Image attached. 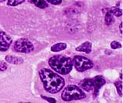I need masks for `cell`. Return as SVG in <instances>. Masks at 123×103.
Returning a JSON list of instances; mask_svg holds the SVG:
<instances>
[{"mask_svg": "<svg viewBox=\"0 0 123 103\" xmlns=\"http://www.w3.org/2000/svg\"><path fill=\"white\" fill-rule=\"evenodd\" d=\"M30 2H31L32 4H35L37 7L43 9L48 6V4L45 0H29Z\"/></svg>", "mask_w": 123, "mask_h": 103, "instance_id": "7c38bea8", "label": "cell"}, {"mask_svg": "<svg viewBox=\"0 0 123 103\" xmlns=\"http://www.w3.org/2000/svg\"><path fill=\"white\" fill-rule=\"evenodd\" d=\"M12 43V39L5 32L0 30V51H6Z\"/></svg>", "mask_w": 123, "mask_h": 103, "instance_id": "8992f818", "label": "cell"}, {"mask_svg": "<svg viewBox=\"0 0 123 103\" xmlns=\"http://www.w3.org/2000/svg\"><path fill=\"white\" fill-rule=\"evenodd\" d=\"M49 65L51 69L61 75L68 74L73 68L72 59L62 55H57L51 57L49 59Z\"/></svg>", "mask_w": 123, "mask_h": 103, "instance_id": "7a4b0ae2", "label": "cell"}, {"mask_svg": "<svg viewBox=\"0 0 123 103\" xmlns=\"http://www.w3.org/2000/svg\"><path fill=\"white\" fill-rule=\"evenodd\" d=\"M93 96L95 98L98 95L99 90L105 84V80L101 75H97L93 78Z\"/></svg>", "mask_w": 123, "mask_h": 103, "instance_id": "52a82bcc", "label": "cell"}, {"mask_svg": "<svg viewBox=\"0 0 123 103\" xmlns=\"http://www.w3.org/2000/svg\"><path fill=\"white\" fill-rule=\"evenodd\" d=\"M5 1H6V0H0V2H4Z\"/></svg>", "mask_w": 123, "mask_h": 103, "instance_id": "603a6c76", "label": "cell"}, {"mask_svg": "<svg viewBox=\"0 0 123 103\" xmlns=\"http://www.w3.org/2000/svg\"><path fill=\"white\" fill-rule=\"evenodd\" d=\"M25 0H7V5L10 6H16L25 2Z\"/></svg>", "mask_w": 123, "mask_h": 103, "instance_id": "2e32d148", "label": "cell"}, {"mask_svg": "<svg viewBox=\"0 0 123 103\" xmlns=\"http://www.w3.org/2000/svg\"><path fill=\"white\" fill-rule=\"evenodd\" d=\"M6 61L14 65H20L24 63V59L19 57H16V56H12V55H7L5 58Z\"/></svg>", "mask_w": 123, "mask_h": 103, "instance_id": "30bf717a", "label": "cell"}, {"mask_svg": "<svg viewBox=\"0 0 123 103\" xmlns=\"http://www.w3.org/2000/svg\"><path fill=\"white\" fill-rule=\"evenodd\" d=\"M119 29L120 30V33H121V34H123V22H121L120 23V24L119 26Z\"/></svg>", "mask_w": 123, "mask_h": 103, "instance_id": "44dd1931", "label": "cell"}, {"mask_svg": "<svg viewBox=\"0 0 123 103\" xmlns=\"http://www.w3.org/2000/svg\"><path fill=\"white\" fill-rule=\"evenodd\" d=\"M7 65L6 62H4L3 61H0V72L6 71L7 69Z\"/></svg>", "mask_w": 123, "mask_h": 103, "instance_id": "ac0fdd59", "label": "cell"}, {"mask_svg": "<svg viewBox=\"0 0 123 103\" xmlns=\"http://www.w3.org/2000/svg\"><path fill=\"white\" fill-rule=\"evenodd\" d=\"M114 85L116 86L118 95L122 97L123 96V82H122V80H117L114 82Z\"/></svg>", "mask_w": 123, "mask_h": 103, "instance_id": "4fadbf2b", "label": "cell"}, {"mask_svg": "<svg viewBox=\"0 0 123 103\" xmlns=\"http://www.w3.org/2000/svg\"><path fill=\"white\" fill-rule=\"evenodd\" d=\"M114 22V15L111 13V11L108 10L105 16V22L106 25H110Z\"/></svg>", "mask_w": 123, "mask_h": 103, "instance_id": "5bb4252c", "label": "cell"}, {"mask_svg": "<svg viewBox=\"0 0 123 103\" xmlns=\"http://www.w3.org/2000/svg\"><path fill=\"white\" fill-rule=\"evenodd\" d=\"M41 97L44 100H46L48 102H49V103H56V100L54 98H51V97H47V96H43V95H41Z\"/></svg>", "mask_w": 123, "mask_h": 103, "instance_id": "d6986e66", "label": "cell"}, {"mask_svg": "<svg viewBox=\"0 0 123 103\" xmlns=\"http://www.w3.org/2000/svg\"><path fill=\"white\" fill-rule=\"evenodd\" d=\"M14 50L18 53H30L34 51L33 44L27 39H20L17 40L14 45Z\"/></svg>", "mask_w": 123, "mask_h": 103, "instance_id": "5b68a950", "label": "cell"}, {"mask_svg": "<svg viewBox=\"0 0 123 103\" xmlns=\"http://www.w3.org/2000/svg\"><path fill=\"white\" fill-rule=\"evenodd\" d=\"M46 1L53 5H59L62 1V0H46Z\"/></svg>", "mask_w": 123, "mask_h": 103, "instance_id": "ffe728a7", "label": "cell"}, {"mask_svg": "<svg viewBox=\"0 0 123 103\" xmlns=\"http://www.w3.org/2000/svg\"><path fill=\"white\" fill-rule=\"evenodd\" d=\"M91 49H92V43L89 41L85 42L82 45H80L79 46L76 48V51L84 52L87 54L90 53L91 52Z\"/></svg>", "mask_w": 123, "mask_h": 103, "instance_id": "9c48e42d", "label": "cell"}, {"mask_svg": "<svg viewBox=\"0 0 123 103\" xmlns=\"http://www.w3.org/2000/svg\"><path fill=\"white\" fill-rule=\"evenodd\" d=\"M80 88L87 92H90L93 89V78H86L80 81L79 83Z\"/></svg>", "mask_w": 123, "mask_h": 103, "instance_id": "ba28073f", "label": "cell"}, {"mask_svg": "<svg viewBox=\"0 0 123 103\" xmlns=\"http://www.w3.org/2000/svg\"><path fill=\"white\" fill-rule=\"evenodd\" d=\"M39 74L44 89L47 92L56 94L59 92L65 85V80L58 74L47 68L40 69Z\"/></svg>", "mask_w": 123, "mask_h": 103, "instance_id": "6da1fadb", "label": "cell"}, {"mask_svg": "<svg viewBox=\"0 0 123 103\" xmlns=\"http://www.w3.org/2000/svg\"><path fill=\"white\" fill-rule=\"evenodd\" d=\"M110 46L112 49H120L122 47V45L119 42H118L116 40H114L110 44Z\"/></svg>", "mask_w": 123, "mask_h": 103, "instance_id": "e0dca14e", "label": "cell"}, {"mask_svg": "<svg viewBox=\"0 0 123 103\" xmlns=\"http://www.w3.org/2000/svg\"><path fill=\"white\" fill-rule=\"evenodd\" d=\"M120 80H123V73L122 72L120 74Z\"/></svg>", "mask_w": 123, "mask_h": 103, "instance_id": "7402d4cb", "label": "cell"}, {"mask_svg": "<svg viewBox=\"0 0 123 103\" xmlns=\"http://www.w3.org/2000/svg\"><path fill=\"white\" fill-rule=\"evenodd\" d=\"M73 65L76 70L79 72H83L93 68L94 64L87 57L80 55H76L73 60Z\"/></svg>", "mask_w": 123, "mask_h": 103, "instance_id": "277c9868", "label": "cell"}, {"mask_svg": "<svg viewBox=\"0 0 123 103\" xmlns=\"http://www.w3.org/2000/svg\"><path fill=\"white\" fill-rule=\"evenodd\" d=\"M62 99L64 101H71L84 99L86 98V94L82 89L75 85H69L66 86L62 93Z\"/></svg>", "mask_w": 123, "mask_h": 103, "instance_id": "3957f363", "label": "cell"}, {"mask_svg": "<svg viewBox=\"0 0 123 103\" xmlns=\"http://www.w3.org/2000/svg\"><path fill=\"white\" fill-rule=\"evenodd\" d=\"M109 10L111 11L112 14L115 16L116 17H120L123 15V11L121 9H120L118 7H112L110 10Z\"/></svg>", "mask_w": 123, "mask_h": 103, "instance_id": "9a60e30c", "label": "cell"}, {"mask_svg": "<svg viewBox=\"0 0 123 103\" xmlns=\"http://www.w3.org/2000/svg\"><path fill=\"white\" fill-rule=\"evenodd\" d=\"M66 48H67L66 43H58L52 45V46L51 47V51L52 52H59L66 49Z\"/></svg>", "mask_w": 123, "mask_h": 103, "instance_id": "8fae6325", "label": "cell"}]
</instances>
